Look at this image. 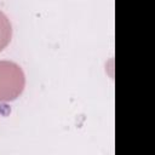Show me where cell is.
<instances>
[{"label": "cell", "mask_w": 155, "mask_h": 155, "mask_svg": "<svg viewBox=\"0 0 155 155\" xmlns=\"http://www.w3.org/2000/svg\"><path fill=\"white\" fill-rule=\"evenodd\" d=\"M12 38V25L8 17L0 11V51H2L11 41Z\"/></svg>", "instance_id": "cell-2"}, {"label": "cell", "mask_w": 155, "mask_h": 155, "mask_svg": "<svg viewBox=\"0 0 155 155\" xmlns=\"http://www.w3.org/2000/svg\"><path fill=\"white\" fill-rule=\"evenodd\" d=\"M25 76L22 68L11 61H0V102L16 99L24 90Z\"/></svg>", "instance_id": "cell-1"}]
</instances>
